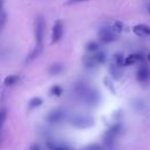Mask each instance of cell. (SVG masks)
I'll return each instance as SVG.
<instances>
[{"label":"cell","instance_id":"cell-1","mask_svg":"<svg viewBox=\"0 0 150 150\" xmlns=\"http://www.w3.org/2000/svg\"><path fill=\"white\" fill-rule=\"evenodd\" d=\"M34 34H35V47L42 48L43 43V35H45V19L42 15H38L34 23Z\"/></svg>","mask_w":150,"mask_h":150},{"label":"cell","instance_id":"cell-2","mask_svg":"<svg viewBox=\"0 0 150 150\" xmlns=\"http://www.w3.org/2000/svg\"><path fill=\"white\" fill-rule=\"evenodd\" d=\"M97 38H98V41L103 42V43H111L114 41H116L117 39V34H115L110 27H101L98 33H97Z\"/></svg>","mask_w":150,"mask_h":150},{"label":"cell","instance_id":"cell-3","mask_svg":"<svg viewBox=\"0 0 150 150\" xmlns=\"http://www.w3.org/2000/svg\"><path fill=\"white\" fill-rule=\"evenodd\" d=\"M63 36V22L62 20H56L52 29V43L59 42Z\"/></svg>","mask_w":150,"mask_h":150},{"label":"cell","instance_id":"cell-4","mask_svg":"<svg viewBox=\"0 0 150 150\" xmlns=\"http://www.w3.org/2000/svg\"><path fill=\"white\" fill-rule=\"evenodd\" d=\"M71 123L77 128H87V127L93 124V120L89 118L88 116H84V115H76L71 120Z\"/></svg>","mask_w":150,"mask_h":150},{"label":"cell","instance_id":"cell-5","mask_svg":"<svg viewBox=\"0 0 150 150\" xmlns=\"http://www.w3.org/2000/svg\"><path fill=\"white\" fill-rule=\"evenodd\" d=\"M149 77H150V70H149L148 66L141 64L138 67L137 71H136V79H137V81L141 82V83H144V82H146L149 80Z\"/></svg>","mask_w":150,"mask_h":150},{"label":"cell","instance_id":"cell-6","mask_svg":"<svg viewBox=\"0 0 150 150\" xmlns=\"http://www.w3.org/2000/svg\"><path fill=\"white\" fill-rule=\"evenodd\" d=\"M63 116H64V112L62 110H53L48 114L47 121L50 122V123H59V122L62 121Z\"/></svg>","mask_w":150,"mask_h":150},{"label":"cell","instance_id":"cell-7","mask_svg":"<svg viewBox=\"0 0 150 150\" xmlns=\"http://www.w3.org/2000/svg\"><path fill=\"white\" fill-rule=\"evenodd\" d=\"M134 33L138 36H150V26L146 25H137L132 28Z\"/></svg>","mask_w":150,"mask_h":150},{"label":"cell","instance_id":"cell-8","mask_svg":"<svg viewBox=\"0 0 150 150\" xmlns=\"http://www.w3.org/2000/svg\"><path fill=\"white\" fill-rule=\"evenodd\" d=\"M142 59H143V57H142L141 54H130V55H128L127 57H124L123 66H132V64H136V63L139 62Z\"/></svg>","mask_w":150,"mask_h":150},{"label":"cell","instance_id":"cell-9","mask_svg":"<svg viewBox=\"0 0 150 150\" xmlns=\"http://www.w3.org/2000/svg\"><path fill=\"white\" fill-rule=\"evenodd\" d=\"M91 54H93V57H94V60H95V62H96L97 66L103 64V63L105 62V60H107L105 54H104L103 52H101V50H97V52L91 53Z\"/></svg>","mask_w":150,"mask_h":150},{"label":"cell","instance_id":"cell-10","mask_svg":"<svg viewBox=\"0 0 150 150\" xmlns=\"http://www.w3.org/2000/svg\"><path fill=\"white\" fill-rule=\"evenodd\" d=\"M18 81H19V76L12 74V75H8L7 77H5V80H4V84L7 86V87H11V86L16 84Z\"/></svg>","mask_w":150,"mask_h":150},{"label":"cell","instance_id":"cell-11","mask_svg":"<svg viewBox=\"0 0 150 150\" xmlns=\"http://www.w3.org/2000/svg\"><path fill=\"white\" fill-rule=\"evenodd\" d=\"M86 50L88 53H95L97 50H100V45L98 42L96 41H89L87 45H86Z\"/></svg>","mask_w":150,"mask_h":150},{"label":"cell","instance_id":"cell-12","mask_svg":"<svg viewBox=\"0 0 150 150\" xmlns=\"http://www.w3.org/2000/svg\"><path fill=\"white\" fill-rule=\"evenodd\" d=\"M84 97H86V101L89 102V103H96L97 102V93L96 91H87L84 94Z\"/></svg>","mask_w":150,"mask_h":150},{"label":"cell","instance_id":"cell-13","mask_svg":"<svg viewBox=\"0 0 150 150\" xmlns=\"http://www.w3.org/2000/svg\"><path fill=\"white\" fill-rule=\"evenodd\" d=\"M48 71H49V74H52V75H57V74H60V73L62 71V64H60V63H54V64H52V66L49 67Z\"/></svg>","mask_w":150,"mask_h":150},{"label":"cell","instance_id":"cell-14","mask_svg":"<svg viewBox=\"0 0 150 150\" xmlns=\"http://www.w3.org/2000/svg\"><path fill=\"white\" fill-rule=\"evenodd\" d=\"M42 98H40V97H33L30 101H29V103H28V108L29 109H35V108H38V107H40L41 104H42Z\"/></svg>","mask_w":150,"mask_h":150},{"label":"cell","instance_id":"cell-15","mask_svg":"<svg viewBox=\"0 0 150 150\" xmlns=\"http://www.w3.org/2000/svg\"><path fill=\"white\" fill-rule=\"evenodd\" d=\"M110 28H111V30H112L115 34L118 35V34L123 30V23H122V21H118V20H117V21H115V22L112 23V26H111Z\"/></svg>","mask_w":150,"mask_h":150},{"label":"cell","instance_id":"cell-16","mask_svg":"<svg viewBox=\"0 0 150 150\" xmlns=\"http://www.w3.org/2000/svg\"><path fill=\"white\" fill-rule=\"evenodd\" d=\"M123 61H124V57L121 53H117L114 55V64L117 66V67H123Z\"/></svg>","mask_w":150,"mask_h":150},{"label":"cell","instance_id":"cell-17","mask_svg":"<svg viewBox=\"0 0 150 150\" xmlns=\"http://www.w3.org/2000/svg\"><path fill=\"white\" fill-rule=\"evenodd\" d=\"M6 117H7V110L5 108H0V134H1V130L4 128Z\"/></svg>","mask_w":150,"mask_h":150},{"label":"cell","instance_id":"cell-18","mask_svg":"<svg viewBox=\"0 0 150 150\" xmlns=\"http://www.w3.org/2000/svg\"><path fill=\"white\" fill-rule=\"evenodd\" d=\"M6 22H7V13L4 11V12L0 13V32L4 29Z\"/></svg>","mask_w":150,"mask_h":150},{"label":"cell","instance_id":"cell-19","mask_svg":"<svg viewBox=\"0 0 150 150\" xmlns=\"http://www.w3.org/2000/svg\"><path fill=\"white\" fill-rule=\"evenodd\" d=\"M50 94L54 95V96H60L62 94V88L60 86H57V84L56 86H53L50 88Z\"/></svg>","mask_w":150,"mask_h":150},{"label":"cell","instance_id":"cell-20","mask_svg":"<svg viewBox=\"0 0 150 150\" xmlns=\"http://www.w3.org/2000/svg\"><path fill=\"white\" fill-rule=\"evenodd\" d=\"M83 1H88V0H67L64 2V5H74V4H79V2H83Z\"/></svg>","mask_w":150,"mask_h":150},{"label":"cell","instance_id":"cell-21","mask_svg":"<svg viewBox=\"0 0 150 150\" xmlns=\"http://www.w3.org/2000/svg\"><path fill=\"white\" fill-rule=\"evenodd\" d=\"M86 150H101V146L98 144H93V145L88 146Z\"/></svg>","mask_w":150,"mask_h":150},{"label":"cell","instance_id":"cell-22","mask_svg":"<svg viewBox=\"0 0 150 150\" xmlns=\"http://www.w3.org/2000/svg\"><path fill=\"white\" fill-rule=\"evenodd\" d=\"M4 12V0H0V13Z\"/></svg>","mask_w":150,"mask_h":150},{"label":"cell","instance_id":"cell-23","mask_svg":"<svg viewBox=\"0 0 150 150\" xmlns=\"http://www.w3.org/2000/svg\"><path fill=\"white\" fill-rule=\"evenodd\" d=\"M146 59H148V61L150 62V54H148V56H146Z\"/></svg>","mask_w":150,"mask_h":150},{"label":"cell","instance_id":"cell-24","mask_svg":"<svg viewBox=\"0 0 150 150\" xmlns=\"http://www.w3.org/2000/svg\"><path fill=\"white\" fill-rule=\"evenodd\" d=\"M149 13H150V7H149Z\"/></svg>","mask_w":150,"mask_h":150}]
</instances>
